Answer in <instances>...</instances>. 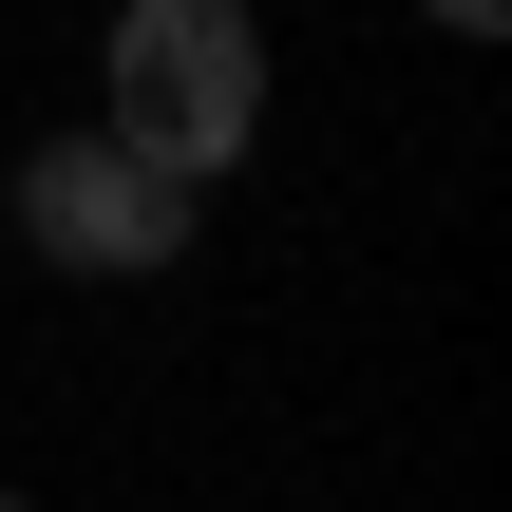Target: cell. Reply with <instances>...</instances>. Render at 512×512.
Masks as SVG:
<instances>
[{
	"label": "cell",
	"instance_id": "obj_1",
	"mask_svg": "<svg viewBox=\"0 0 512 512\" xmlns=\"http://www.w3.org/2000/svg\"><path fill=\"white\" fill-rule=\"evenodd\" d=\"M95 133L228 190L266 152V19L247 0H114V57H95Z\"/></svg>",
	"mask_w": 512,
	"mask_h": 512
},
{
	"label": "cell",
	"instance_id": "obj_2",
	"mask_svg": "<svg viewBox=\"0 0 512 512\" xmlns=\"http://www.w3.org/2000/svg\"><path fill=\"white\" fill-rule=\"evenodd\" d=\"M0 209H19V247H38L57 285H152V266H190V228H209V190L152 171V152H114V133H38Z\"/></svg>",
	"mask_w": 512,
	"mask_h": 512
},
{
	"label": "cell",
	"instance_id": "obj_3",
	"mask_svg": "<svg viewBox=\"0 0 512 512\" xmlns=\"http://www.w3.org/2000/svg\"><path fill=\"white\" fill-rule=\"evenodd\" d=\"M418 19H437V38H494V19H512V0H418Z\"/></svg>",
	"mask_w": 512,
	"mask_h": 512
},
{
	"label": "cell",
	"instance_id": "obj_4",
	"mask_svg": "<svg viewBox=\"0 0 512 512\" xmlns=\"http://www.w3.org/2000/svg\"><path fill=\"white\" fill-rule=\"evenodd\" d=\"M0 512H38V494H0Z\"/></svg>",
	"mask_w": 512,
	"mask_h": 512
}]
</instances>
